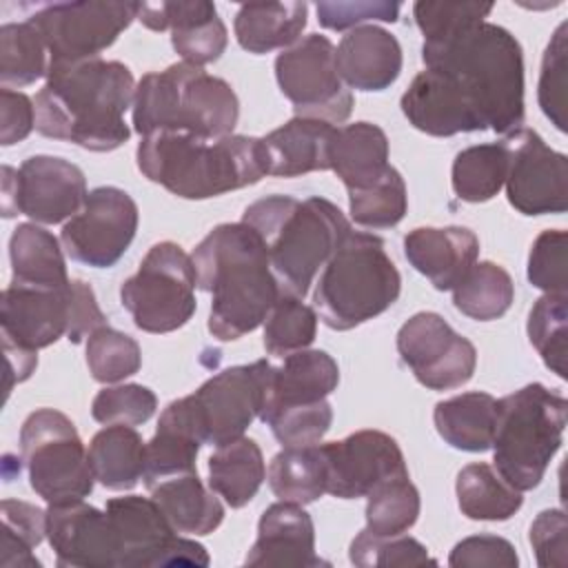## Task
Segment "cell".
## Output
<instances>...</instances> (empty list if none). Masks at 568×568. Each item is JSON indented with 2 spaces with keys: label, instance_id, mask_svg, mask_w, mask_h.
Segmentation results:
<instances>
[{
  "label": "cell",
  "instance_id": "cell-3",
  "mask_svg": "<svg viewBox=\"0 0 568 568\" xmlns=\"http://www.w3.org/2000/svg\"><path fill=\"white\" fill-rule=\"evenodd\" d=\"M422 60L459 87L486 129L508 135L524 126V55L517 38L493 22L422 44Z\"/></svg>",
  "mask_w": 568,
  "mask_h": 568
},
{
  "label": "cell",
  "instance_id": "cell-49",
  "mask_svg": "<svg viewBox=\"0 0 568 568\" xmlns=\"http://www.w3.org/2000/svg\"><path fill=\"white\" fill-rule=\"evenodd\" d=\"M568 24L561 22L552 33L544 58H541V73H539V89L537 100L544 115L555 124L557 131L568 129V98H566V67H568V44H566Z\"/></svg>",
  "mask_w": 568,
  "mask_h": 568
},
{
  "label": "cell",
  "instance_id": "cell-2",
  "mask_svg": "<svg viewBox=\"0 0 568 568\" xmlns=\"http://www.w3.org/2000/svg\"><path fill=\"white\" fill-rule=\"evenodd\" d=\"M191 260L197 286L211 293L209 333L220 342L255 331L282 295L262 237L244 222L217 224Z\"/></svg>",
  "mask_w": 568,
  "mask_h": 568
},
{
  "label": "cell",
  "instance_id": "cell-9",
  "mask_svg": "<svg viewBox=\"0 0 568 568\" xmlns=\"http://www.w3.org/2000/svg\"><path fill=\"white\" fill-rule=\"evenodd\" d=\"M268 375L271 364L266 359L229 366L209 377L195 393L173 399L162 417L184 426L200 444L222 446L242 437L260 417Z\"/></svg>",
  "mask_w": 568,
  "mask_h": 568
},
{
  "label": "cell",
  "instance_id": "cell-10",
  "mask_svg": "<svg viewBox=\"0 0 568 568\" xmlns=\"http://www.w3.org/2000/svg\"><path fill=\"white\" fill-rule=\"evenodd\" d=\"M29 484L47 504L78 501L93 490V470L75 424L60 410L38 408L20 428Z\"/></svg>",
  "mask_w": 568,
  "mask_h": 568
},
{
  "label": "cell",
  "instance_id": "cell-27",
  "mask_svg": "<svg viewBox=\"0 0 568 568\" xmlns=\"http://www.w3.org/2000/svg\"><path fill=\"white\" fill-rule=\"evenodd\" d=\"M337 126L315 118H291L262 138L268 175L297 178L313 171H331V149Z\"/></svg>",
  "mask_w": 568,
  "mask_h": 568
},
{
  "label": "cell",
  "instance_id": "cell-57",
  "mask_svg": "<svg viewBox=\"0 0 568 568\" xmlns=\"http://www.w3.org/2000/svg\"><path fill=\"white\" fill-rule=\"evenodd\" d=\"M36 126V104L29 95L0 89V144L11 146L22 142Z\"/></svg>",
  "mask_w": 568,
  "mask_h": 568
},
{
  "label": "cell",
  "instance_id": "cell-39",
  "mask_svg": "<svg viewBox=\"0 0 568 568\" xmlns=\"http://www.w3.org/2000/svg\"><path fill=\"white\" fill-rule=\"evenodd\" d=\"M506 146L504 142L475 144L459 151L453 160L450 184L459 200L479 204L493 200L506 180Z\"/></svg>",
  "mask_w": 568,
  "mask_h": 568
},
{
  "label": "cell",
  "instance_id": "cell-52",
  "mask_svg": "<svg viewBox=\"0 0 568 568\" xmlns=\"http://www.w3.org/2000/svg\"><path fill=\"white\" fill-rule=\"evenodd\" d=\"M333 422V408L326 399L304 406H288L275 410L264 424L271 426L282 446H313L320 444Z\"/></svg>",
  "mask_w": 568,
  "mask_h": 568
},
{
  "label": "cell",
  "instance_id": "cell-56",
  "mask_svg": "<svg viewBox=\"0 0 568 568\" xmlns=\"http://www.w3.org/2000/svg\"><path fill=\"white\" fill-rule=\"evenodd\" d=\"M402 4L399 2H317V20L324 29L331 31H346L362 27V22L368 20H382V22H395L399 16Z\"/></svg>",
  "mask_w": 568,
  "mask_h": 568
},
{
  "label": "cell",
  "instance_id": "cell-8",
  "mask_svg": "<svg viewBox=\"0 0 568 568\" xmlns=\"http://www.w3.org/2000/svg\"><path fill=\"white\" fill-rule=\"evenodd\" d=\"M566 397L544 384H528L497 399L493 462L517 490L541 484L566 430Z\"/></svg>",
  "mask_w": 568,
  "mask_h": 568
},
{
  "label": "cell",
  "instance_id": "cell-33",
  "mask_svg": "<svg viewBox=\"0 0 568 568\" xmlns=\"http://www.w3.org/2000/svg\"><path fill=\"white\" fill-rule=\"evenodd\" d=\"M9 257L11 284L58 288L71 282L58 237L36 222L16 226L9 240Z\"/></svg>",
  "mask_w": 568,
  "mask_h": 568
},
{
  "label": "cell",
  "instance_id": "cell-17",
  "mask_svg": "<svg viewBox=\"0 0 568 568\" xmlns=\"http://www.w3.org/2000/svg\"><path fill=\"white\" fill-rule=\"evenodd\" d=\"M397 353L415 379L430 390L464 386L477 366L473 342L437 313L422 311L397 331Z\"/></svg>",
  "mask_w": 568,
  "mask_h": 568
},
{
  "label": "cell",
  "instance_id": "cell-55",
  "mask_svg": "<svg viewBox=\"0 0 568 568\" xmlns=\"http://www.w3.org/2000/svg\"><path fill=\"white\" fill-rule=\"evenodd\" d=\"M448 564L453 568H515L519 566V557L515 552V546L497 535H473L455 544L450 550Z\"/></svg>",
  "mask_w": 568,
  "mask_h": 568
},
{
  "label": "cell",
  "instance_id": "cell-7",
  "mask_svg": "<svg viewBox=\"0 0 568 568\" xmlns=\"http://www.w3.org/2000/svg\"><path fill=\"white\" fill-rule=\"evenodd\" d=\"M402 291V275L371 233H348L322 268L313 308L333 331H351L388 311Z\"/></svg>",
  "mask_w": 568,
  "mask_h": 568
},
{
  "label": "cell",
  "instance_id": "cell-48",
  "mask_svg": "<svg viewBox=\"0 0 568 568\" xmlns=\"http://www.w3.org/2000/svg\"><path fill=\"white\" fill-rule=\"evenodd\" d=\"M351 564L359 568H404V566H437V559L428 555L426 546L408 535L375 537L362 530L348 550Z\"/></svg>",
  "mask_w": 568,
  "mask_h": 568
},
{
  "label": "cell",
  "instance_id": "cell-54",
  "mask_svg": "<svg viewBox=\"0 0 568 568\" xmlns=\"http://www.w3.org/2000/svg\"><path fill=\"white\" fill-rule=\"evenodd\" d=\"M568 519L559 508L541 510L530 524V546L541 568H564L568 561Z\"/></svg>",
  "mask_w": 568,
  "mask_h": 568
},
{
  "label": "cell",
  "instance_id": "cell-42",
  "mask_svg": "<svg viewBox=\"0 0 568 568\" xmlns=\"http://www.w3.org/2000/svg\"><path fill=\"white\" fill-rule=\"evenodd\" d=\"M2 535H0V566L4 568H40L31 552L47 537V510L20 501L2 499Z\"/></svg>",
  "mask_w": 568,
  "mask_h": 568
},
{
  "label": "cell",
  "instance_id": "cell-45",
  "mask_svg": "<svg viewBox=\"0 0 568 568\" xmlns=\"http://www.w3.org/2000/svg\"><path fill=\"white\" fill-rule=\"evenodd\" d=\"M406 209V184L395 166H388L375 184L348 191L351 217L364 229H390L404 220Z\"/></svg>",
  "mask_w": 568,
  "mask_h": 568
},
{
  "label": "cell",
  "instance_id": "cell-12",
  "mask_svg": "<svg viewBox=\"0 0 568 568\" xmlns=\"http://www.w3.org/2000/svg\"><path fill=\"white\" fill-rule=\"evenodd\" d=\"M138 9L140 2H53L36 11L29 22L38 29L49 49L51 69L100 58L138 18Z\"/></svg>",
  "mask_w": 568,
  "mask_h": 568
},
{
  "label": "cell",
  "instance_id": "cell-1",
  "mask_svg": "<svg viewBox=\"0 0 568 568\" xmlns=\"http://www.w3.org/2000/svg\"><path fill=\"white\" fill-rule=\"evenodd\" d=\"M133 73L118 60L91 58L51 67L33 100L36 131L87 151H113L131 135L124 113L133 106Z\"/></svg>",
  "mask_w": 568,
  "mask_h": 568
},
{
  "label": "cell",
  "instance_id": "cell-22",
  "mask_svg": "<svg viewBox=\"0 0 568 568\" xmlns=\"http://www.w3.org/2000/svg\"><path fill=\"white\" fill-rule=\"evenodd\" d=\"M138 20L151 31L169 29L175 53L195 67L215 62L229 44V31L215 4L206 0L140 2Z\"/></svg>",
  "mask_w": 568,
  "mask_h": 568
},
{
  "label": "cell",
  "instance_id": "cell-34",
  "mask_svg": "<svg viewBox=\"0 0 568 568\" xmlns=\"http://www.w3.org/2000/svg\"><path fill=\"white\" fill-rule=\"evenodd\" d=\"M264 477V457L251 437L242 435L215 446V453L209 457V488L231 508L246 506L257 495Z\"/></svg>",
  "mask_w": 568,
  "mask_h": 568
},
{
  "label": "cell",
  "instance_id": "cell-21",
  "mask_svg": "<svg viewBox=\"0 0 568 568\" xmlns=\"http://www.w3.org/2000/svg\"><path fill=\"white\" fill-rule=\"evenodd\" d=\"M71 322V282L58 288L9 284L0 300L2 344L38 353L67 335Z\"/></svg>",
  "mask_w": 568,
  "mask_h": 568
},
{
  "label": "cell",
  "instance_id": "cell-14",
  "mask_svg": "<svg viewBox=\"0 0 568 568\" xmlns=\"http://www.w3.org/2000/svg\"><path fill=\"white\" fill-rule=\"evenodd\" d=\"M87 178L80 166L55 155H31L20 169L2 166V215L18 213L38 224L71 220L87 202Z\"/></svg>",
  "mask_w": 568,
  "mask_h": 568
},
{
  "label": "cell",
  "instance_id": "cell-31",
  "mask_svg": "<svg viewBox=\"0 0 568 568\" xmlns=\"http://www.w3.org/2000/svg\"><path fill=\"white\" fill-rule=\"evenodd\" d=\"M433 422L439 437L466 453H484L493 446L497 426V399L490 393L473 390L437 402Z\"/></svg>",
  "mask_w": 568,
  "mask_h": 568
},
{
  "label": "cell",
  "instance_id": "cell-11",
  "mask_svg": "<svg viewBox=\"0 0 568 568\" xmlns=\"http://www.w3.org/2000/svg\"><path fill=\"white\" fill-rule=\"evenodd\" d=\"M195 286L191 255L175 242H158L142 257L135 275L122 282L120 302L140 331L171 333L193 317Z\"/></svg>",
  "mask_w": 568,
  "mask_h": 568
},
{
  "label": "cell",
  "instance_id": "cell-26",
  "mask_svg": "<svg viewBox=\"0 0 568 568\" xmlns=\"http://www.w3.org/2000/svg\"><path fill=\"white\" fill-rule=\"evenodd\" d=\"M402 47L397 38L377 27L362 24L342 36L335 49L337 73L357 91H384L402 73Z\"/></svg>",
  "mask_w": 568,
  "mask_h": 568
},
{
  "label": "cell",
  "instance_id": "cell-16",
  "mask_svg": "<svg viewBox=\"0 0 568 568\" xmlns=\"http://www.w3.org/2000/svg\"><path fill=\"white\" fill-rule=\"evenodd\" d=\"M138 204L118 186L89 191L82 209L64 222L60 242L64 253L84 266H113L138 231Z\"/></svg>",
  "mask_w": 568,
  "mask_h": 568
},
{
  "label": "cell",
  "instance_id": "cell-47",
  "mask_svg": "<svg viewBox=\"0 0 568 568\" xmlns=\"http://www.w3.org/2000/svg\"><path fill=\"white\" fill-rule=\"evenodd\" d=\"M87 366L100 384L122 382L142 366L140 344L122 331L102 326L87 339Z\"/></svg>",
  "mask_w": 568,
  "mask_h": 568
},
{
  "label": "cell",
  "instance_id": "cell-13",
  "mask_svg": "<svg viewBox=\"0 0 568 568\" xmlns=\"http://www.w3.org/2000/svg\"><path fill=\"white\" fill-rule=\"evenodd\" d=\"M275 78L297 118H315L331 124L348 120L353 93L337 73L335 47L326 36L308 33L280 51Z\"/></svg>",
  "mask_w": 568,
  "mask_h": 568
},
{
  "label": "cell",
  "instance_id": "cell-59",
  "mask_svg": "<svg viewBox=\"0 0 568 568\" xmlns=\"http://www.w3.org/2000/svg\"><path fill=\"white\" fill-rule=\"evenodd\" d=\"M4 353H7V384L4 390L9 393L11 386L16 382H24L38 366V353L33 351H24L11 344H4Z\"/></svg>",
  "mask_w": 568,
  "mask_h": 568
},
{
  "label": "cell",
  "instance_id": "cell-30",
  "mask_svg": "<svg viewBox=\"0 0 568 568\" xmlns=\"http://www.w3.org/2000/svg\"><path fill=\"white\" fill-rule=\"evenodd\" d=\"M388 166V138L377 124L355 122L337 129L331 149V171L348 191L375 184Z\"/></svg>",
  "mask_w": 568,
  "mask_h": 568
},
{
  "label": "cell",
  "instance_id": "cell-5",
  "mask_svg": "<svg viewBox=\"0 0 568 568\" xmlns=\"http://www.w3.org/2000/svg\"><path fill=\"white\" fill-rule=\"evenodd\" d=\"M242 222L257 231L280 291L293 297L308 293L317 271L351 233L344 213L320 195H266L244 209Z\"/></svg>",
  "mask_w": 568,
  "mask_h": 568
},
{
  "label": "cell",
  "instance_id": "cell-4",
  "mask_svg": "<svg viewBox=\"0 0 568 568\" xmlns=\"http://www.w3.org/2000/svg\"><path fill=\"white\" fill-rule=\"evenodd\" d=\"M140 173L184 200L217 197L268 175L262 138L204 140L184 131L151 133L135 151Z\"/></svg>",
  "mask_w": 568,
  "mask_h": 568
},
{
  "label": "cell",
  "instance_id": "cell-28",
  "mask_svg": "<svg viewBox=\"0 0 568 568\" xmlns=\"http://www.w3.org/2000/svg\"><path fill=\"white\" fill-rule=\"evenodd\" d=\"M339 384L337 362L326 351H300L271 366L268 386L260 419L266 422L275 410L304 406L326 399Z\"/></svg>",
  "mask_w": 568,
  "mask_h": 568
},
{
  "label": "cell",
  "instance_id": "cell-15",
  "mask_svg": "<svg viewBox=\"0 0 568 568\" xmlns=\"http://www.w3.org/2000/svg\"><path fill=\"white\" fill-rule=\"evenodd\" d=\"M122 546V568H204L206 548L173 530L153 497H113L104 508Z\"/></svg>",
  "mask_w": 568,
  "mask_h": 568
},
{
  "label": "cell",
  "instance_id": "cell-37",
  "mask_svg": "<svg viewBox=\"0 0 568 568\" xmlns=\"http://www.w3.org/2000/svg\"><path fill=\"white\" fill-rule=\"evenodd\" d=\"M268 486L280 501L313 504L326 493L320 446H284L268 464Z\"/></svg>",
  "mask_w": 568,
  "mask_h": 568
},
{
  "label": "cell",
  "instance_id": "cell-40",
  "mask_svg": "<svg viewBox=\"0 0 568 568\" xmlns=\"http://www.w3.org/2000/svg\"><path fill=\"white\" fill-rule=\"evenodd\" d=\"M49 49L38 29L27 22L0 27V84L20 89L49 73Z\"/></svg>",
  "mask_w": 568,
  "mask_h": 568
},
{
  "label": "cell",
  "instance_id": "cell-36",
  "mask_svg": "<svg viewBox=\"0 0 568 568\" xmlns=\"http://www.w3.org/2000/svg\"><path fill=\"white\" fill-rule=\"evenodd\" d=\"M457 504L462 515L475 521H506L524 504L521 490L513 488L495 466L477 462L457 473Z\"/></svg>",
  "mask_w": 568,
  "mask_h": 568
},
{
  "label": "cell",
  "instance_id": "cell-53",
  "mask_svg": "<svg viewBox=\"0 0 568 568\" xmlns=\"http://www.w3.org/2000/svg\"><path fill=\"white\" fill-rule=\"evenodd\" d=\"M568 235L561 229L541 231L528 253V282L544 293L568 295V260H566Z\"/></svg>",
  "mask_w": 568,
  "mask_h": 568
},
{
  "label": "cell",
  "instance_id": "cell-43",
  "mask_svg": "<svg viewBox=\"0 0 568 568\" xmlns=\"http://www.w3.org/2000/svg\"><path fill=\"white\" fill-rule=\"evenodd\" d=\"M317 335V313L302 297L282 293L264 320V348L273 357L306 351Z\"/></svg>",
  "mask_w": 568,
  "mask_h": 568
},
{
  "label": "cell",
  "instance_id": "cell-46",
  "mask_svg": "<svg viewBox=\"0 0 568 568\" xmlns=\"http://www.w3.org/2000/svg\"><path fill=\"white\" fill-rule=\"evenodd\" d=\"M528 339L557 377L566 379V331L568 295L544 293L528 315Z\"/></svg>",
  "mask_w": 568,
  "mask_h": 568
},
{
  "label": "cell",
  "instance_id": "cell-41",
  "mask_svg": "<svg viewBox=\"0 0 568 568\" xmlns=\"http://www.w3.org/2000/svg\"><path fill=\"white\" fill-rule=\"evenodd\" d=\"M200 446L202 444L186 428L160 417L155 435L144 444V486L151 490L166 479L195 473Z\"/></svg>",
  "mask_w": 568,
  "mask_h": 568
},
{
  "label": "cell",
  "instance_id": "cell-6",
  "mask_svg": "<svg viewBox=\"0 0 568 568\" xmlns=\"http://www.w3.org/2000/svg\"><path fill=\"white\" fill-rule=\"evenodd\" d=\"M240 102L231 84L202 67L175 62L140 78L133 95V129L151 133L184 131L204 140L233 135Z\"/></svg>",
  "mask_w": 568,
  "mask_h": 568
},
{
  "label": "cell",
  "instance_id": "cell-23",
  "mask_svg": "<svg viewBox=\"0 0 568 568\" xmlns=\"http://www.w3.org/2000/svg\"><path fill=\"white\" fill-rule=\"evenodd\" d=\"M399 106L417 131L435 138L486 129L459 87L439 69L419 71L404 91Z\"/></svg>",
  "mask_w": 568,
  "mask_h": 568
},
{
  "label": "cell",
  "instance_id": "cell-44",
  "mask_svg": "<svg viewBox=\"0 0 568 568\" xmlns=\"http://www.w3.org/2000/svg\"><path fill=\"white\" fill-rule=\"evenodd\" d=\"M419 490L408 477L377 486L366 501V528L375 537H395L410 530L419 517Z\"/></svg>",
  "mask_w": 568,
  "mask_h": 568
},
{
  "label": "cell",
  "instance_id": "cell-19",
  "mask_svg": "<svg viewBox=\"0 0 568 568\" xmlns=\"http://www.w3.org/2000/svg\"><path fill=\"white\" fill-rule=\"evenodd\" d=\"M317 446L326 473V493L333 497H368L377 486L408 477L404 453L388 433L366 428Z\"/></svg>",
  "mask_w": 568,
  "mask_h": 568
},
{
  "label": "cell",
  "instance_id": "cell-58",
  "mask_svg": "<svg viewBox=\"0 0 568 568\" xmlns=\"http://www.w3.org/2000/svg\"><path fill=\"white\" fill-rule=\"evenodd\" d=\"M102 326H106V317L98 306L93 288L82 280H71V322L67 339L80 344Z\"/></svg>",
  "mask_w": 568,
  "mask_h": 568
},
{
  "label": "cell",
  "instance_id": "cell-18",
  "mask_svg": "<svg viewBox=\"0 0 568 568\" xmlns=\"http://www.w3.org/2000/svg\"><path fill=\"white\" fill-rule=\"evenodd\" d=\"M508 155L506 195L510 206L524 215L564 213L568 209V160L552 151L532 129L504 135Z\"/></svg>",
  "mask_w": 568,
  "mask_h": 568
},
{
  "label": "cell",
  "instance_id": "cell-32",
  "mask_svg": "<svg viewBox=\"0 0 568 568\" xmlns=\"http://www.w3.org/2000/svg\"><path fill=\"white\" fill-rule=\"evenodd\" d=\"M151 497L180 535H209L224 519V506L195 473L166 479L151 488Z\"/></svg>",
  "mask_w": 568,
  "mask_h": 568
},
{
  "label": "cell",
  "instance_id": "cell-29",
  "mask_svg": "<svg viewBox=\"0 0 568 568\" xmlns=\"http://www.w3.org/2000/svg\"><path fill=\"white\" fill-rule=\"evenodd\" d=\"M306 16V2H248L237 9L233 31L248 53L284 51L302 38Z\"/></svg>",
  "mask_w": 568,
  "mask_h": 568
},
{
  "label": "cell",
  "instance_id": "cell-35",
  "mask_svg": "<svg viewBox=\"0 0 568 568\" xmlns=\"http://www.w3.org/2000/svg\"><path fill=\"white\" fill-rule=\"evenodd\" d=\"M89 464L104 488L131 490L144 473V442L133 426H104L89 444Z\"/></svg>",
  "mask_w": 568,
  "mask_h": 568
},
{
  "label": "cell",
  "instance_id": "cell-24",
  "mask_svg": "<svg viewBox=\"0 0 568 568\" xmlns=\"http://www.w3.org/2000/svg\"><path fill=\"white\" fill-rule=\"evenodd\" d=\"M244 564L302 568L324 564L315 552V526L311 515L300 504H271L257 521V539Z\"/></svg>",
  "mask_w": 568,
  "mask_h": 568
},
{
  "label": "cell",
  "instance_id": "cell-20",
  "mask_svg": "<svg viewBox=\"0 0 568 568\" xmlns=\"http://www.w3.org/2000/svg\"><path fill=\"white\" fill-rule=\"evenodd\" d=\"M47 539L62 568H122V546L109 513L84 499L49 504Z\"/></svg>",
  "mask_w": 568,
  "mask_h": 568
},
{
  "label": "cell",
  "instance_id": "cell-25",
  "mask_svg": "<svg viewBox=\"0 0 568 568\" xmlns=\"http://www.w3.org/2000/svg\"><path fill=\"white\" fill-rule=\"evenodd\" d=\"M404 253L437 291H453L477 262L479 240L464 226H419L406 233Z\"/></svg>",
  "mask_w": 568,
  "mask_h": 568
},
{
  "label": "cell",
  "instance_id": "cell-38",
  "mask_svg": "<svg viewBox=\"0 0 568 568\" xmlns=\"http://www.w3.org/2000/svg\"><path fill=\"white\" fill-rule=\"evenodd\" d=\"M515 300L510 273L495 262H475L453 288V304L459 313L477 322L501 317Z\"/></svg>",
  "mask_w": 568,
  "mask_h": 568
},
{
  "label": "cell",
  "instance_id": "cell-50",
  "mask_svg": "<svg viewBox=\"0 0 568 568\" xmlns=\"http://www.w3.org/2000/svg\"><path fill=\"white\" fill-rule=\"evenodd\" d=\"M493 11L490 2H415L413 16L426 44L444 42L459 31L484 22Z\"/></svg>",
  "mask_w": 568,
  "mask_h": 568
},
{
  "label": "cell",
  "instance_id": "cell-51",
  "mask_svg": "<svg viewBox=\"0 0 568 568\" xmlns=\"http://www.w3.org/2000/svg\"><path fill=\"white\" fill-rule=\"evenodd\" d=\"M158 408V397L142 384H118L102 388L91 402V415L95 422L111 426H140L151 419Z\"/></svg>",
  "mask_w": 568,
  "mask_h": 568
}]
</instances>
